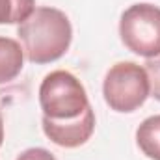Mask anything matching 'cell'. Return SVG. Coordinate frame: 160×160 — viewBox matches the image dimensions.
I'll list each match as a JSON object with an SVG mask.
<instances>
[{"label":"cell","mask_w":160,"mask_h":160,"mask_svg":"<svg viewBox=\"0 0 160 160\" xmlns=\"http://www.w3.org/2000/svg\"><path fill=\"white\" fill-rule=\"evenodd\" d=\"M24 56L30 63H52L65 56L73 41V26L69 17L50 6H39L17 26Z\"/></svg>","instance_id":"cell-1"},{"label":"cell","mask_w":160,"mask_h":160,"mask_svg":"<svg viewBox=\"0 0 160 160\" xmlns=\"http://www.w3.org/2000/svg\"><path fill=\"white\" fill-rule=\"evenodd\" d=\"M39 106L43 118L67 121L82 116L91 104L84 84L73 73L56 69L41 80Z\"/></svg>","instance_id":"cell-2"},{"label":"cell","mask_w":160,"mask_h":160,"mask_svg":"<svg viewBox=\"0 0 160 160\" xmlns=\"http://www.w3.org/2000/svg\"><path fill=\"white\" fill-rule=\"evenodd\" d=\"M104 102L118 114H132L145 104L149 97V78L136 62L114 63L102 80Z\"/></svg>","instance_id":"cell-3"},{"label":"cell","mask_w":160,"mask_h":160,"mask_svg":"<svg viewBox=\"0 0 160 160\" xmlns=\"http://www.w3.org/2000/svg\"><path fill=\"white\" fill-rule=\"evenodd\" d=\"M119 38L127 50L145 60L160 54V8L149 2L128 6L119 19Z\"/></svg>","instance_id":"cell-4"},{"label":"cell","mask_w":160,"mask_h":160,"mask_svg":"<svg viewBox=\"0 0 160 160\" xmlns=\"http://www.w3.org/2000/svg\"><path fill=\"white\" fill-rule=\"evenodd\" d=\"M41 127L45 136L58 147L77 149L84 145L95 132V112L89 106L82 116L67 121H54L41 118Z\"/></svg>","instance_id":"cell-5"},{"label":"cell","mask_w":160,"mask_h":160,"mask_svg":"<svg viewBox=\"0 0 160 160\" xmlns=\"http://www.w3.org/2000/svg\"><path fill=\"white\" fill-rule=\"evenodd\" d=\"M24 50L17 39L0 36V86L15 80L24 67Z\"/></svg>","instance_id":"cell-6"},{"label":"cell","mask_w":160,"mask_h":160,"mask_svg":"<svg viewBox=\"0 0 160 160\" xmlns=\"http://www.w3.org/2000/svg\"><path fill=\"white\" fill-rule=\"evenodd\" d=\"M136 143L147 158L160 160V114L140 123L136 130Z\"/></svg>","instance_id":"cell-7"},{"label":"cell","mask_w":160,"mask_h":160,"mask_svg":"<svg viewBox=\"0 0 160 160\" xmlns=\"http://www.w3.org/2000/svg\"><path fill=\"white\" fill-rule=\"evenodd\" d=\"M36 9V0H0V24H21Z\"/></svg>","instance_id":"cell-8"},{"label":"cell","mask_w":160,"mask_h":160,"mask_svg":"<svg viewBox=\"0 0 160 160\" xmlns=\"http://www.w3.org/2000/svg\"><path fill=\"white\" fill-rule=\"evenodd\" d=\"M147 78H149V95L160 102V54L155 58H149L143 65Z\"/></svg>","instance_id":"cell-9"},{"label":"cell","mask_w":160,"mask_h":160,"mask_svg":"<svg viewBox=\"0 0 160 160\" xmlns=\"http://www.w3.org/2000/svg\"><path fill=\"white\" fill-rule=\"evenodd\" d=\"M15 160H56V157H54L48 149H43V147H30V149H24L22 153H19Z\"/></svg>","instance_id":"cell-10"},{"label":"cell","mask_w":160,"mask_h":160,"mask_svg":"<svg viewBox=\"0 0 160 160\" xmlns=\"http://www.w3.org/2000/svg\"><path fill=\"white\" fill-rule=\"evenodd\" d=\"M4 143V118H2V112H0V147Z\"/></svg>","instance_id":"cell-11"}]
</instances>
